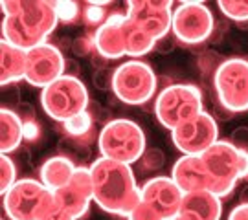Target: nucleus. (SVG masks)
I'll list each match as a JSON object with an SVG mask.
<instances>
[{"mask_svg":"<svg viewBox=\"0 0 248 220\" xmlns=\"http://www.w3.org/2000/svg\"><path fill=\"white\" fill-rule=\"evenodd\" d=\"M0 8L2 41L26 52L45 44L59 22L53 2L48 0H4Z\"/></svg>","mask_w":248,"mask_h":220,"instance_id":"1","label":"nucleus"},{"mask_svg":"<svg viewBox=\"0 0 248 220\" xmlns=\"http://www.w3.org/2000/svg\"><path fill=\"white\" fill-rule=\"evenodd\" d=\"M90 173L94 180V202L105 213L129 217L142 202V193L131 165L99 156L90 165Z\"/></svg>","mask_w":248,"mask_h":220,"instance_id":"2","label":"nucleus"},{"mask_svg":"<svg viewBox=\"0 0 248 220\" xmlns=\"http://www.w3.org/2000/svg\"><path fill=\"white\" fill-rule=\"evenodd\" d=\"M210 176V191L217 196H228L241 178L248 176V152L237 149L230 140H219L202 156Z\"/></svg>","mask_w":248,"mask_h":220,"instance_id":"3","label":"nucleus"},{"mask_svg":"<svg viewBox=\"0 0 248 220\" xmlns=\"http://www.w3.org/2000/svg\"><path fill=\"white\" fill-rule=\"evenodd\" d=\"M204 112V97L201 88L187 83H177L164 88L155 101V114L162 127L175 131Z\"/></svg>","mask_w":248,"mask_h":220,"instance_id":"4","label":"nucleus"},{"mask_svg":"<svg viewBox=\"0 0 248 220\" xmlns=\"http://www.w3.org/2000/svg\"><path fill=\"white\" fill-rule=\"evenodd\" d=\"M99 154L103 158L114 160L131 165L140 161L145 154V134L142 127L131 119H112L101 129L98 138Z\"/></svg>","mask_w":248,"mask_h":220,"instance_id":"5","label":"nucleus"},{"mask_svg":"<svg viewBox=\"0 0 248 220\" xmlns=\"http://www.w3.org/2000/svg\"><path fill=\"white\" fill-rule=\"evenodd\" d=\"M41 106L52 119L64 123L74 116L87 112L89 90L78 75L64 73L62 77L53 81L52 85L43 88Z\"/></svg>","mask_w":248,"mask_h":220,"instance_id":"6","label":"nucleus"},{"mask_svg":"<svg viewBox=\"0 0 248 220\" xmlns=\"http://www.w3.org/2000/svg\"><path fill=\"white\" fill-rule=\"evenodd\" d=\"M156 85V73L149 64L133 59L114 70L110 90L125 105H143L155 96Z\"/></svg>","mask_w":248,"mask_h":220,"instance_id":"7","label":"nucleus"},{"mask_svg":"<svg viewBox=\"0 0 248 220\" xmlns=\"http://www.w3.org/2000/svg\"><path fill=\"white\" fill-rule=\"evenodd\" d=\"M53 193L41 180L22 178L2 194L4 213L9 220H39L52 204Z\"/></svg>","mask_w":248,"mask_h":220,"instance_id":"8","label":"nucleus"},{"mask_svg":"<svg viewBox=\"0 0 248 220\" xmlns=\"http://www.w3.org/2000/svg\"><path fill=\"white\" fill-rule=\"evenodd\" d=\"M219 105L228 112L248 110V61L232 57L221 62L213 75Z\"/></svg>","mask_w":248,"mask_h":220,"instance_id":"9","label":"nucleus"},{"mask_svg":"<svg viewBox=\"0 0 248 220\" xmlns=\"http://www.w3.org/2000/svg\"><path fill=\"white\" fill-rule=\"evenodd\" d=\"M213 26V13L202 2H180L173 11L171 31L180 43H202L212 35Z\"/></svg>","mask_w":248,"mask_h":220,"instance_id":"10","label":"nucleus"},{"mask_svg":"<svg viewBox=\"0 0 248 220\" xmlns=\"http://www.w3.org/2000/svg\"><path fill=\"white\" fill-rule=\"evenodd\" d=\"M171 140L184 156H202L219 141V125L212 114L204 110L171 132Z\"/></svg>","mask_w":248,"mask_h":220,"instance_id":"11","label":"nucleus"},{"mask_svg":"<svg viewBox=\"0 0 248 220\" xmlns=\"http://www.w3.org/2000/svg\"><path fill=\"white\" fill-rule=\"evenodd\" d=\"M173 11V2L169 0H131L125 15L133 26L160 41L171 31Z\"/></svg>","mask_w":248,"mask_h":220,"instance_id":"12","label":"nucleus"},{"mask_svg":"<svg viewBox=\"0 0 248 220\" xmlns=\"http://www.w3.org/2000/svg\"><path fill=\"white\" fill-rule=\"evenodd\" d=\"M66 73V61L61 50L50 43H45L28 52L26 83L31 87L46 88Z\"/></svg>","mask_w":248,"mask_h":220,"instance_id":"13","label":"nucleus"},{"mask_svg":"<svg viewBox=\"0 0 248 220\" xmlns=\"http://www.w3.org/2000/svg\"><path fill=\"white\" fill-rule=\"evenodd\" d=\"M142 200L155 207L166 220L180 215L184 193L171 176H155L140 187Z\"/></svg>","mask_w":248,"mask_h":220,"instance_id":"14","label":"nucleus"},{"mask_svg":"<svg viewBox=\"0 0 248 220\" xmlns=\"http://www.w3.org/2000/svg\"><path fill=\"white\" fill-rule=\"evenodd\" d=\"M53 194L66 211L79 220L89 211L90 202H94V180L90 167H78L70 182Z\"/></svg>","mask_w":248,"mask_h":220,"instance_id":"15","label":"nucleus"},{"mask_svg":"<svg viewBox=\"0 0 248 220\" xmlns=\"http://www.w3.org/2000/svg\"><path fill=\"white\" fill-rule=\"evenodd\" d=\"M125 20L127 15L124 13H114L96 29L92 37L94 41V50L103 57V59H120L127 55L125 52Z\"/></svg>","mask_w":248,"mask_h":220,"instance_id":"16","label":"nucleus"},{"mask_svg":"<svg viewBox=\"0 0 248 220\" xmlns=\"http://www.w3.org/2000/svg\"><path fill=\"white\" fill-rule=\"evenodd\" d=\"M171 178L175 184L182 189V193H193V191H210V176L201 156H180L171 169Z\"/></svg>","mask_w":248,"mask_h":220,"instance_id":"17","label":"nucleus"},{"mask_svg":"<svg viewBox=\"0 0 248 220\" xmlns=\"http://www.w3.org/2000/svg\"><path fill=\"white\" fill-rule=\"evenodd\" d=\"M180 215L189 217V219L193 220H221V196H217V194L208 191V189L186 193L184 194V200H182Z\"/></svg>","mask_w":248,"mask_h":220,"instance_id":"18","label":"nucleus"},{"mask_svg":"<svg viewBox=\"0 0 248 220\" xmlns=\"http://www.w3.org/2000/svg\"><path fill=\"white\" fill-rule=\"evenodd\" d=\"M26 59L28 52L13 44L0 43V83L2 87L15 85L17 81L26 79Z\"/></svg>","mask_w":248,"mask_h":220,"instance_id":"19","label":"nucleus"},{"mask_svg":"<svg viewBox=\"0 0 248 220\" xmlns=\"http://www.w3.org/2000/svg\"><path fill=\"white\" fill-rule=\"evenodd\" d=\"M76 169L78 167L74 165V161L70 158H66V156H52L41 165L39 176H41V182L52 193H57L59 189H62L70 182Z\"/></svg>","mask_w":248,"mask_h":220,"instance_id":"20","label":"nucleus"},{"mask_svg":"<svg viewBox=\"0 0 248 220\" xmlns=\"http://www.w3.org/2000/svg\"><path fill=\"white\" fill-rule=\"evenodd\" d=\"M24 140V119L11 110V108H2L0 110V150L2 154H9L20 147Z\"/></svg>","mask_w":248,"mask_h":220,"instance_id":"21","label":"nucleus"},{"mask_svg":"<svg viewBox=\"0 0 248 220\" xmlns=\"http://www.w3.org/2000/svg\"><path fill=\"white\" fill-rule=\"evenodd\" d=\"M158 41H155L151 35L143 33L142 29H138L136 26H133L129 22V18L125 20V52L129 57H142V55H147V53L156 46Z\"/></svg>","mask_w":248,"mask_h":220,"instance_id":"22","label":"nucleus"},{"mask_svg":"<svg viewBox=\"0 0 248 220\" xmlns=\"http://www.w3.org/2000/svg\"><path fill=\"white\" fill-rule=\"evenodd\" d=\"M217 6L232 20H237V22L248 20V0H219Z\"/></svg>","mask_w":248,"mask_h":220,"instance_id":"23","label":"nucleus"},{"mask_svg":"<svg viewBox=\"0 0 248 220\" xmlns=\"http://www.w3.org/2000/svg\"><path fill=\"white\" fill-rule=\"evenodd\" d=\"M17 182V167H15L13 160L9 158L8 154H2L0 156V191L2 194L8 193Z\"/></svg>","mask_w":248,"mask_h":220,"instance_id":"24","label":"nucleus"},{"mask_svg":"<svg viewBox=\"0 0 248 220\" xmlns=\"http://www.w3.org/2000/svg\"><path fill=\"white\" fill-rule=\"evenodd\" d=\"M62 127H64V131L68 132L70 136L81 138V136H85V134L90 131V127H92V117H90L89 112H81V114L74 116L68 121H64Z\"/></svg>","mask_w":248,"mask_h":220,"instance_id":"25","label":"nucleus"},{"mask_svg":"<svg viewBox=\"0 0 248 220\" xmlns=\"http://www.w3.org/2000/svg\"><path fill=\"white\" fill-rule=\"evenodd\" d=\"M53 9H55V15L59 18V22H72L79 15L78 2H70V0H55Z\"/></svg>","mask_w":248,"mask_h":220,"instance_id":"26","label":"nucleus"},{"mask_svg":"<svg viewBox=\"0 0 248 220\" xmlns=\"http://www.w3.org/2000/svg\"><path fill=\"white\" fill-rule=\"evenodd\" d=\"M39 220H78V219L70 211H66L61 204H59V200L55 198V194H53L52 204L46 207V211L41 215Z\"/></svg>","mask_w":248,"mask_h":220,"instance_id":"27","label":"nucleus"},{"mask_svg":"<svg viewBox=\"0 0 248 220\" xmlns=\"http://www.w3.org/2000/svg\"><path fill=\"white\" fill-rule=\"evenodd\" d=\"M103 6H108V2H89L87 8H85V20L87 24H103L107 18L103 13Z\"/></svg>","mask_w":248,"mask_h":220,"instance_id":"28","label":"nucleus"},{"mask_svg":"<svg viewBox=\"0 0 248 220\" xmlns=\"http://www.w3.org/2000/svg\"><path fill=\"white\" fill-rule=\"evenodd\" d=\"M127 220H166L155 207H151L149 204L142 202L133 209V213L127 217Z\"/></svg>","mask_w":248,"mask_h":220,"instance_id":"29","label":"nucleus"},{"mask_svg":"<svg viewBox=\"0 0 248 220\" xmlns=\"http://www.w3.org/2000/svg\"><path fill=\"white\" fill-rule=\"evenodd\" d=\"M140 161H142L143 171H156V169L164 165L166 156H164V152L160 149H147Z\"/></svg>","mask_w":248,"mask_h":220,"instance_id":"30","label":"nucleus"},{"mask_svg":"<svg viewBox=\"0 0 248 220\" xmlns=\"http://www.w3.org/2000/svg\"><path fill=\"white\" fill-rule=\"evenodd\" d=\"M112 77H114V70H107L103 66H99V70L94 73V85L98 88H112Z\"/></svg>","mask_w":248,"mask_h":220,"instance_id":"31","label":"nucleus"},{"mask_svg":"<svg viewBox=\"0 0 248 220\" xmlns=\"http://www.w3.org/2000/svg\"><path fill=\"white\" fill-rule=\"evenodd\" d=\"M230 141L237 149L247 150L248 152V129L247 127H239V129H235V131L232 132Z\"/></svg>","mask_w":248,"mask_h":220,"instance_id":"32","label":"nucleus"},{"mask_svg":"<svg viewBox=\"0 0 248 220\" xmlns=\"http://www.w3.org/2000/svg\"><path fill=\"white\" fill-rule=\"evenodd\" d=\"M39 125L33 119H24V140L33 141L39 138Z\"/></svg>","mask_w":248,"mask_h":220,"instance_id":"33","label":"nucleus"},{"mask_svg":"<svg viewBox=\"0 0 248 220\" xmlns=\"http://www.w3.org/2000/svg\"><path fill=\"white\" fill-rule=\"evenodd\" d=\"M228 220H248V204H239L235 205L228 215Z\"/></svg>","mask_w":248,"mask_h":220,"instance_id":"34","label":"nucleus"},{"mask_svg":"<svg viewBox=\"0 0 248 220\" xmlns=\"http://www.w3.org/2000/svg\"><path fill=\"white\" fill-rule=\"evenodd\" d=\"M171 220H193V219H189V217H184V215H177L175 219H171Z\"/></svg>","mask_w":248,"mask_h":220,"instance_id":"35","label":"nucleus"}]
</instances>
